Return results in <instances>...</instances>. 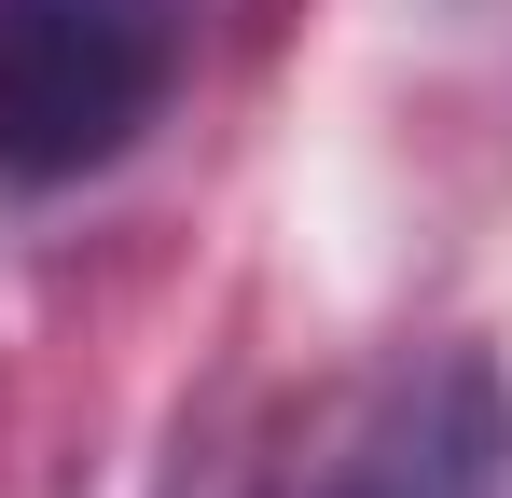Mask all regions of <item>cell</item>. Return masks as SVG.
<instances>
[{"label": "cell", "instance_id": "1", "mask_svg": "<svg viewBox=\"0 0 512 498\" xmlns=\"http://www.w3.org/2000/svg\"><path fill=\"white\" fill-rule=\"evenodd\" d=\"M180 0H0V180L111 166L180 83Z\"/></svg>", "mask_w": 512, "mask_h": 498}, {"label": "cell", "instance_id": "2", "mask_svg": "<svg viewBox=\"0 0 512 498\" xmlns=\"http://www.w3.org/2000/svg\"><path fill=\"white\" fill-rule=\"evenodd\" d=\"M499 457H512L499 374L485 360H429L416 388L360 429V457H346L333 498H499Z\"/></svg>", "mask_w": 512, "mask_h": 498}]
</instances>
